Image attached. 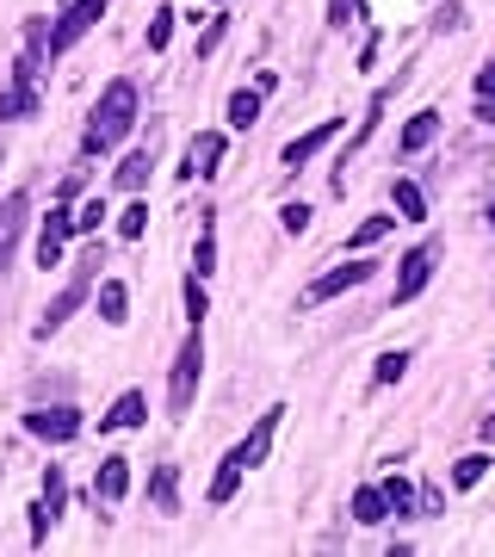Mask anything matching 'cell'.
Wrapping results in <instances>:
<instances>
[{"instance_id":"17","label":"cell","mask_w":495,"mask_h":557,"mask_svg":"<svg viewBox=\"0 0 495 557\" xmlns=\"http://www.w3.org/2000/svg\"><path fill=\"white\" fill-rule=\"evenodd\" d=\"M223 119L236 124V131H248V124L260 119V87H236V94H230V106H223Z\"/></svg>"},{"instance_id":"33","label":"cell","mask_w":495,"mask_h":557,"mask_svg":"<svg viewBox=\"0 0 495 557\" xmlns=\"http://www.w3.org/2000/svg\"><path fill=\"white\" fill-rule=\"evenodd\" d=\"M186 310H193V322H205V278H186Z\"/></svg>"},{"instance_id":"28","label":"cell","mask_w":495,"mask_h":557,"mask_svg":"<svg viewBox=\"0 0 495 557\" xmlns=\"http://www.w3.org/2000/svg\"><path fill=\"white\" fill-rule=\"evenodd\" d=\"M378 490H384V502H391V515H409V508H416V490H409V483H403V478L378 483Z\"/></svg>"},{"instance_id":"11","label":"cell","mask_w":495,"mask_h":557,"mask_svg":"<svg viewBox=\"0 0 495 557\" xmlns=\"http://www.w3.org/2000/svg\"><path fill=\"white\" fill-rule=\"evenodd\" d=\"M223 161V137L218 131H198L193 143H186V168H180V180H211Z\"/></svg>"},{"instance_id":"3","label":"cell","mask_w":495,"mask_h":557,"mask_svg":"<svg viewBox=\"0 0 495 557\" xmlns=\"http://www.w3.org/2000/svg\"><path fill=\"white\" fill-rule=\"evenodd\" d=\"M198 379H205V335H198V322H193V335L180 341L174 372H168V409H174V416H186V409H193Z\"/></svg>"},{"instance_id":"7","label":"cell","mask_w":495,"mask_h":557,"mask_svg":"<svg viewBox=\"0 0 495 557\" xmlns=\"http://www.w3.org/2000/svg\"><path fill=\"white\" fill-rule=\"evenodd\" d=\"M378 267L372 260H347V267H335V273H322L310 292H304V304H329V298H341V292H354V285H366Z\"/></svg>"},{"instance_id":"21","label":"cell","mask_w":495,"mask_h":557,"mask_svg":"<svg viewBox=\"0 0 495 557\" xmlns=\"http://www.w3.org/2000/svg\"><path fill=\"white\" fill-rule=\"evenodd\" d=\"M149 168H156V149H137V156H124L119 186H124V193H143V180H149Z\"/></svg>"},{"instance_id":"26","label":"cell","mask_w":495,"mask_h":557,"mask_svg":"<svg viewBox=\"0 0 495 557\" xmlns=\"http://www.w3.org/2000/svg\"><path fill=\"white\" fill-rule=\"evenodd\" d=\"M409 347H396V354H378V366H372V384H396L403 372H409Z\"/></svg>"},{"instance_id":"31","label":"cell","mask_w":495,"mask_h":557,"mask_svg":"<svg viewBox=\"0 0 495 557\" xmlns=\"http://www.w3.org/2000/svg\"><path fill=\"white\" fill-rule=\"evenodd\" d=\"M279 223H285V236H304V230H310V205H285Z\"/></svg>"},{"instance_id":"23","label":"cell","mask_w":495,"mask_h":557,"mask_svg":"<svg viewBox=\"0 0 495 557\" xmlns=\"http://www.w3.org/2000/svg\"><path fill=\"white\" fill-rule=\"evenodd\" d=\"M396 211H403V223H421V218H428V199H421L416 180H396Z\"/></svg>"},{"instance_id":"6","label":"cell","mask_w":495,"mask_h":557,"mask_svg":"<svg viewBox=\"0 0 495 557\" xmlns=\"http://www.w3.org/2000/svg\"><path fill=\"white\" fill-rule=\"evenodd\" d=\"M434 260H440V242H421V248H409V255L396 260L403 273H396V292H391V304H409V298H421V285L434 278Z\"/></svg>"},{"instance_id":"37","label":"cell","mask_w":495,"mask_h":557,"mask_svg":"<svg viewBox=\"0 0 495 557\" xmlns=\"http://www.w3.org/2000/svg\"><path fill=\"white\" fill-rule=\"evenodd\" d=\"M477 100H495V62L483 69V75H477Z\"/></svg>"},{"instance_id":"15","label":"cell","mask_w":495,"mask_h":557,"mask_svg":"<svg viewBox=\"0 0 495 557\" xmlns=\"http://www.w3.org/2000/svg\"><path fill=\"white\" fill-rule=\"evenodd\" d=\"M38 106V94H32V62H20V75H13V87L0 94V119H25Z\"/></svg>"},{"instance_id":"36","label":"cell","mask_w":495,"mask_h":557,"mask_svg":"<svg viewBox=\"0 0 495 557\" xmlns=\"http://www.w3.org/2000/svg\"><path fill=\"white\" fill-rule=\"evenodd\" d=\"M458 25H465V13H458V7H446V13H434V32H458Z\"/></svg>"},{"instance_id":"24","label":"cell","mask_w":495,"mask_h":557,"mask_svg":"<svg viewBox=\"0 0 495 557\" xmlns=\"http://www.w3.org/2000/svg\"><path fill=\"white\" fill-rule=\"evenodd\" d=\"M124 310H131V292H124L119 278H106V285H99V317H106V322H124Z\"/></svg>"},{"instance_id":"19","label":"cell","mask_w":495,"mask_h":557,"mask_svg":"<svg viewBox=\"0 0 495 557\" xmlns=\"http://www.w3.org/2000/svg\"><path fill=\"white\" fill-rule=\"evenodd\" d=\"M440 137V112H416V119L403 124V149L416 156V149H428V143Z\"/></svg>"},{"instance_id":"2","label":"cell","mask_w":495,"mask_h":557,"mask_svg":"<svg viewBox=\"0 0 495 557\" xmlns=\"http://www.w3.org/2000/svg\"><path fill=\"white\" fill-rule=\"evenodd\" d=\"M137 124V87L131 81H112L94 106V124H87V156H106V149H119L124 131Z\"/></svg>"},{"instance_id":"38","label":"cell","mask_w":495,"mask_h":557,"mask_svg":"<svg viewBox=\"0 0 495 557\" xmlns=\"http://www.w3.org/2000/svg\"><path fill=\"white\" fill-rule=\"evenodd\" d=\"M490 230H495V199H490Z\"/></svg>"},{"instance_id":"34","label":"cell","mask_w":495,"mask_h":557,"mask_svg":"<svg viewBox=\"0 0 495 557\" xmlns=\"http://www.w3.org/2000/svg\"><path fill=\"white\" fill-rule=\"evenodd\" d=\"M359 13V0H329V25H347Z\"/></svg>"},{"instance_id":"5","label":"cell","mask_w":495,"mask_h":557,"mask_svg":"<svg viewBox=\"0 0 495 557\" xmlns=\"http://www.w3.org/2000/svg\"><path fill=\"white\" fill-rule=\"evenodd\" d=\"M94 273H99V248H94V255H87V260H81V273L69 278V285H62V292H57V304L44 310V322H38V341H50V335H57V329H62V322H69V317H75V310H81V298H87V285H94Z\"/></svg>"},{"instance_id":"27","label":"cell","mask_w":495,"mask_h":557,"mask_svg":"<svg viewBox=\"0 0 495 557\" xmlns=\"http://www.w3.org/2000/svg\"><path fill=\"white\" fill-rule=\"evenodd\" d=\"M396 223H403V218H366V223H359V230H354V248H372L378 236H391Z\"/></svg>"},{"instance_id":"13","label":"cell","mask_w":495,"mask_h":557,"mask_svg":"<svg viewBox=\"0 0 495 557\" xmlns=\"http://www.w3.org/2000/svg\"><path fill=\"white\" fill-rule=\"evenodd\" d=\"M143 421H149V397H143V391H124V397L99 416V428H106V434H124V428H143Z\"/></svg>"},{"instance_id":"25","label":"cell","mask_w":495,"mask_h":557,"mask_svg":"<svg viewBox=\"0 0 495 557\" xmlns=\"http://www.w3.org/2000/svg\"><path fill=\"white\" fill-rule=\"evenodd\" d=\"M193 267H198V278H205V273H218V223H205V230H198Z\"/></svg>"},{"instance_id":"9","label":"cell","mask_w":495,"mask_h":557,"mask_svg":"<svg viewBox=\"0 0 495 557\" xmlns=\"http://www.w3.org/2000/svg\"><path fill=\"white\" fill-rule=\"evenodd\" d=\"M25 434H38V440H50V446H62V440H75L81 434V409H32L25 416Z\"/></svg>"},{"instance_id":"29","label":"cell","mask_w":495,"mask_h":557,"mask_svg":"<svg viewBox=\"0 0 495 557\" xmlns=\"http://www.w3.org/2000/svg\"><path fill=\"white\" fill-rule=\"evenodd\" d=\"M143 230H149V205L137 199V205H131V211H124V218H119V236H124V242H137Z\"/></svg>"},{"instance_id":"10","label":"cell","mask_w":495,"mask_h":557,"mask_svg":"<svg viewBox=\"0 0 495 557\" xmlns=\"http://www.w3.org/2000/svg\"><path fill=\"white\" fill-rule=\"evenodd\" d=\"M25 218H32V199H25V193H7V199H0V273H7V260L20 248Z\"/></svg>"},{"instance_id":"1","label":"cell","mask_w":495,"mask_h":557,"mask_svg":"<svg viewBox=\"0 0 495 557\" xmlns=\"http://www.w3.org/2000/svg\"><path fill=\"white\" fill-rule=\"evenodd\" d=\"M279 416H285V409L273 403V409H267V416L255 421V434L242 440V446H230V453H223V471L211 478V508H223V502H230V496L242 490V478L267 465V453H273V434H279Z\"/></svg>"},{"instance_id":"8","label":"cell","mask_w":495,"mask_h":557,"mask_svg":"<svg viewBox=\"0 0 495 557\" xmlns=\"http://www.w3.org/2000/svg\"><path fill=\"white\" fill-rule=\"evenodd\" d=\"M69 236H75V211H50L44 218V230H38V267L50 273V267H62V248H69Z\"/></svg>"},{"instance_id":"22","label":"cell","mask_w":495,"mask_h":557,"mask_svg":"<svg viewBox=\"0 0 495 557\" xmlns=\"http://www.w3.org/2000/svg\"><path fill=\"white\" fill-rule=\"evenodd\" d=\"M149 496H156L161 515H180V471H174V465H161V471H156V490H149Z\"/></svg>"},{"instance_id":"30","label":"cell","mask_w":495,"mask_h":557,"mask_svg":"<svg viewBox=\"0 0 495 557\" xmlns=\"http://www.w3.org/2000/svg\"><path fill=\"white\" fill-rule=\"evenodd\" d=\"M174 38V7H156V25H149V50H168Z\"/></svg>"},{"instance_id":"18","label":"cell","mask_w":495,"mask_h":557,"mask_svg":"<svg viewBox=\"0 0 495 557\" xmlns=\"http://www.w3.org/2000/svg\"><path fill=\"white\" fill-rule=\"evenodd\" d=\"M384 106H391V87H378L372 94V106H366V119H359V131H354V143H347V156H359L366 143H372V131H378V119H384Z\"/></svg>"},{"instance_id":"20","label":"cell","mask_w":495,"mask_h":557,"mask_svg":"<svg viewBox=\"0 0 495 557\" xmlns=\"http://www.w3.org/2000/svg\"><path fill=\"white\" fill-rule=\"evenodd\" d=\"M490 465H495L490 453H465V458L453 465V483H458V490H477V483L490 478Z\"/></svg>"},{"instance_id":"32","label":"cell","mask_w":495,"mask_h":557,"mask_svg":"<svg viewBox=\"0 0 495 557\" xmlns=\"http://www.w3.org/2000/svg\"><path fill=\"white\" fill-rule=\"evenodd\" d=\"M62 496H69V490H62V471H57V465H50V471H44V502H50L57 515H62Z\"/></svg>"},{"instance_id":"12","label":"cell","mask_w":495,"mask_h":557,"mask_svg":"<svg viewBox=\"0 0 495 557\" xmlns=\"http://www.w3.org/2000/svg\"><path fill=\"white\" fill-rule=\"evenodd\" d=\"M335 131H341V119H322L317 131H304V137H292V143H285V156H279V161H285V168H304V161H317L322 149L335 143Z\"/></svg>"},{"instance_id":"14","label":"cell","mask_w":495,"mask_h":557,"mask_svg":"<svg viewBox=\"0 0 495 557\" xmlns=\"http://www.w3.org/2000/svg\"><path fill=\"white\" fill-rule=\"evenodd\" d=\"M94 496L99 502H124V496H131V458H99Z\"/></svg>"},{"instance_id":"16","label":"cell","mask_w":495,"mask_h":557,"mask_svg":"<svg viewBox=\"0 0 495 557\" xmlns=\"http://www.w3.org/2000/svg\"><path fill=\"white\" fill-rule=\"evenodd\" d=\"M354 520H359V527H378V520H391V502H384V490H378V483L354 490Z\"/></svg>"},{"instance_id":"35","label":"cell","mask_w":495,"mask_h":557,"mask_svg":"<svg viewBox=\"0 0 495 557\" xmlns=\"http://www.w3.org/2000/svg\"><path fill=\"white\" fill-rule=\"evenodd\" d=\"M99 218H106V205H81V218H75V230H99Z\"/></svg>"},{"instance_id":"4","label":"cell","mask_w":495,"mask_h":557,"mask_svg":"<svg viewBox=\"0 0 495 557\" xmlns=\"http://www.w3.org/2000/svg\"><path fill=\"white\" fill-rule=\"evenodd\" d=\"M99 20H106V0H69V7H62V20L50 25V57H69V50H75Z\"/></svg>"}]
</instances>
